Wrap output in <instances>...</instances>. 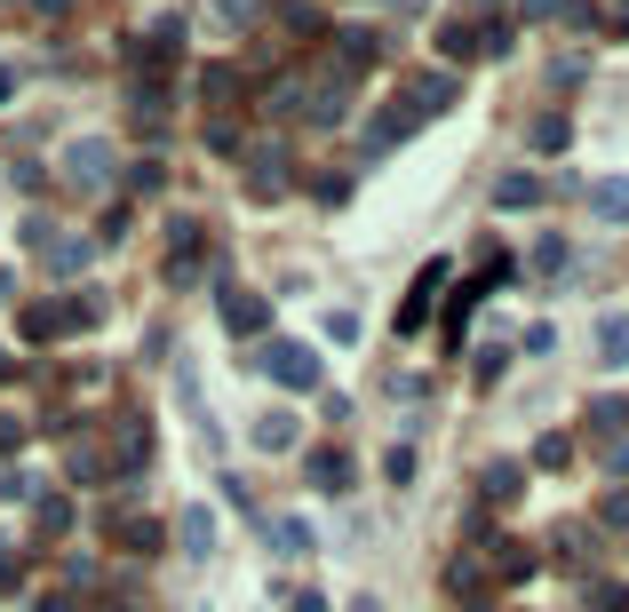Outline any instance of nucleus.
<instances>
[{"label": "nucleus", "mask_w": 629, "mask_h": 612, "mask_svg": "<svg viewBox=\"0 0 629 612\" xmlns=\"http://www.w3.org/2000/svg\"><path fill=\"white\" fill-rule=\"evenodd\" d=\"M128 183H136V191H168V167H159V159H136V167H128Z\"/></svg>", "instance_id": "obj_32"}, {"label": "nucleus", "mask_w": 629, "mask_h": 612, "mask_svg": "<svg viewBox=\"0 0 629 612\" xmlns=\"http://www.w3.org/2000/svg\"><path fill=\"white\" fill-rule=\"evenodd\" d=\"M255 446L263 454H295V414H255Z\"/></svg>", "instance_id": "obj_19"}, {"label": "nucleus", "mask_w": 629, "mask_h": 612, "mask_svg": "<svg viewBox=\"0 0 629 612\" xmlns=\"http://www.w3.org/2000/svg\"><path fill=\"white\" fill-rule=\"evenodd\" d=\"M598 350L606 366H629V319H598Z\"/></svg>", "instance_id": "obj_24"}, {"label": "nucleus", "mask_w": 629, "mask_h": 612, "mask_svg": "<svg viewBox=\"0 0 629 612\" xmlns=\"http://www.w3.org/2000/svg\"><path fill=\"white\" fill-rule=\"evenodd\" d=\"M589 215H598V223H629V176H621V183H598V191H589Z\"/></svg>", "instance_id": "obj_21"}, {"label": "nucleus", "mask_w": 629, "mask_h": 612, "mask_svg": "<svg viewBox=\"0 0 629 612\" xmlns=\"http://www.w3.org/2000/svg\"><path fill=\"white\" fill-rule=\"evenodd\" d=\"M88 255H96L88 240H48V255H41V263L56 270V279H80V270H88Z\"/></svg>", "instance_id": "obj_17"}, {"label": "nucleus", "mask_w": 629, "mask_h": 612, "mask_svg": "<svg viewBox=\"0 0 629 612\" xmlns=\"http://www.w3.org/2000/svg\"><path fill=\"white\" fill-rule=\"evenodd\" d=\"M16 581H24V565H16V557H9V549H0V597H9V589H16Z\"/></svg>", "instance_id": "obj_40"}, {"label": "nucleus", "mask_w": 629, "mask_h": 612, "mask_svg": "<svg viewBox=\"0 0 629 612\" xmlns=\"http://www.w3.org/2000/svg\"><path fill=\"white\" fill-rule=\"evenodd\" d=\"M454 96H462L454 73H415V80H407V104H415V112H446Z\"/></svg>", "instance_id": "obj_10"}, {"label": "nucleus", "mask_w": 629, "mask_h": 612, "mask_svg": "<svg viewBox=\"0 0 629 612\" xmlns=\"http://www.w3.org/2000/svg\"><path fill=\"white\" fill-rule=\"evenodd\" d=\"M494 208H542V183L534 176H503L494 183Z\"/></svg>", "instance_id": "obj_22"}, {"label": "nucleus", "mask_w": 629, "mask_h": 612, "mask_svg": "<svg viewBox=\"0 0 629 612\" xmlns=\"http://www.w3.org/2000/svg\"><path fill=\"white\" fill-rule=\"evenodd\" d=\"M415 120H422V112L407 104V96H399V104H383V112H375L367 127H358V152H367V159H383V152H399L407 135H415Z\"/></svg>", "instance_id": "obj_4"}, {"label": "nucleus", "mask_w": 629, "mask_h": 612, "mask_svg": "<svg viewBox=\"0 0 629 612\" xmlns=\"http://www.w3.org/2000/svg\"><path fill=\"white\" fill-rule=\"evenodd\" d=\"M566 263H574V247H566V240H542V247H534V270H550V279H558Z\"/></svg>", "instance_id": "obj_31"}, {"label": "nucleus", "mask_w": 629, "mask_h": 612, "mask_svg": "<svg viewBox=\"0 0 629 612\" xmlns=\"http://www.w3.org/2000/svg\"><path fill=\"white\" fill-rule=\"evenodd\" d=\"M9 96H16V73H0V104H9Z\"/></svg>", "instance_id": "obj_43"}, {"label": "nucleus", "mask_w": 629, "mask_h": 612, "mask_svg": "<svg viewBox=\"0 0 629 612\" xmlns=\"http://www.w3.org/2000/svg\"><path fill=\"white\" fill-rule=\"evenodd\" d=\"M208 152H223V159L240 152V120H231V112H216V120H208Z\"/></svg>", "instance_id": "obj_29"}, {"label": "nucleus", "mask_w": 629, "mask_h": 612, "mask_svg": "<svg viewBox=\"0 0 629 612\" xmlns=\"http://www.w3.org/2000/svg\"><path fill=\"white\" fill-rule=\"evenodd\" d=\"M200 96H208V112H231V96H240V73H231V64H208V73H200Z\"/></svg>", "instance_id": "obj_20"}, {"label": "nucleus", "mask_w": 629, "mask_h": 612, "mask_svg": "<svg viewBox=\"0 0 629 612\" xmlns=\"http://www.w3.org/2000/svg\"><path fill=\"white\" fill-rule=\"evenodd\" d=\"M534 461H542V469H566V461H574V437H558V430H550L542 446H534Z\"/></svg>", "instance_id": "obj_30"}, {"label": "nucleus", "mask_w": 629, "mask_h": 612, "mask_svg": "<svg viewBox=\"0 0 629 612\" xmlns=\"http://www.w3.org/2000/svg\"><path fill=\"white\" fill-rule=\"evenodd\" d=\"M176 541H184V557H191V565H200V557H216V518H208L200 501H191L184 518H176Z\"/></svg>", "instance_id": "obj_11"}, {"label": "nucleus", "mask_w": 629, "mask_h": 612, "mask_svg": "<svg viewBox=\"0 0 629 612\" xmlns=\"http://www.w3.org/2000/svg\"><path fill=\"white\" fill-rule=\"evenodd\" d=\"M64 525H73V501L48 493V501H41V533H64Z\"/></svg>", "instance_id": "obj_33"}, {"label": "nucleus", "mask_w": 629, "mask_h": 612, "mask_svg": "<svg viewBox=\"0 0 629 612\" xmlns=\"http://www.w3.org/2000/svg\"><path fill=\"white\" fill-rule=\"evenodd\" d=\"M287 612H327V597H319V589H304V597H295Z\"/></svg>", "instance_id": "obj_42"}, {"label": "nucleus", "mask_w": 629, "mask_h": 612, "mask_svg": "<svg viewBox=\"0 0 629 612\" xmlns=\"http://www.w3.org/2000/svg\"><path fill=\"white\" fill-rule=\"evenodd\" d=\"M255 366L272 374L279 390H319V350H304V343H263Z\"/></svg>", "instance_id": "obj_3"}, {"label": "nucleus", "mask_w": 629, "mask_h": 612, "mask_svg": "<svg viewBox=\"0 0 629 612\" xmlns=\"http://www.w3.org/2000/svg\"><path fill=\"white\" fill-rule=\"evenodd\" d=\"M16 437H24V422H9V414H0V454H16Z\"/></svg>", "instance_id": "obj_41"}, {"label": "nucleus", "mask_w": 629, "mask_h": 612, "mask_svg": "<svg viewBox=\"0 0 629 612\" xmlns=\"http://www.w3.org/2000/svg\"><path fill=\"white\" fill-rule=\"evenodd\" d=\"M518 486H526L518 461H494V469H486V493H494V501H518Z\"/></svg>", "instance_id": "obj_26"}, {"label": "nucleus", "mask_w": 629, "mask_h": 612, "mask_svg": "<svg viewBox=\"0 0 629 612\" xmlns=\"http://www.w3.org/2000/svg\"><path fill=\"white\" fill-rule=\"evenodd\" d=\"M279 16H287V32H304V41H311V32H327V16L311 9V0H287V9H279Z\"/></svg>", "instance_id": "obj_28"}, {"label": "nucleus", "mask_w": 629, "mask_h": 612, "mask_svg": "<svg viewBox=\"0 0 629 612\" xmlns=\"http://www.w3.org/2000/svg\"><path fill=\"white\" fill-rule=\"evenodd\" d=\"M351 612H383V604H375V597H358V604H351Z\"/></svg>", "instance_id": "obj_44"}, {"label": "nucleus", "mask_w": 629, "mask_h": 612, "mask_svg": "<svg viewBox=\"0 0 629 612\" xmlns=\"http://www.w3.org/2000/svg\"><path fill=\"white\" fill-rule=\"evenodd\" d=\"M478 581H486V565H478V557H454V565H446V589H454V597H471Z\"/></svg>", "instance_id": "obj_27"}, {"label": "nucleus", "mask_w": 629, "mask_h": 612, "mask_svg": "<svg viewBox=\"0 0 629 612\" xmlns=\"http://www.w3.org/2000/svg\"><path fill=\"white\" fill-rule=\"evenodd\" d=\"M439 287H446V255H430V263L415 270L407 302H399V334H422V319H430V302H439Z\"/></svg>", "instance_id": "obj_6"}, {"label": "nucleus", "mask_w": 629, "mask_h": 612, "mask_svg": "<svg viewBox=\"0 0 629 612\" xmlns=\"http://www.w3.org/2000/svg\"><path fill=\"white\" fill-rule=\"evenodd\" d=\"M216 302H223V326H231V334H263V326H272V302L247 294V287H231V279H223Z\"/></svg>", "instance_id": "obj_8"}, {"label": "nucleus", "mask_w": 629, "mask_h": 612, "mask_svg": "<svg viewBox=\"0 0 629 612\" xmlns=\"http://www.w3.org/2000/svg\"><path fill=\"white\" fill-rule=\"evenodd\" d=\"M272 541H279V557H311V525L304 518H272Z\"/></svg>", "instance_id": "obj_23"}, {"label": "nucleus", "mask_w": 629, "mask_h": 612, "mask_svg": "<svg viewBox=\"0 0 629 612\" xmlns=\"http://www.w3.org/2000/svg\"><path fill=\"white\" fill-rule=\"evenodd\" d=\"M64 176H73L80 191H104V183L120 176V159H112L104 135H73V144H64Z\"/></svg>", "instance_id": "obj_2"}, {"label": "nucleus", "mask_w": 629, "mask_h": 612, "mask_svg": "<svg viewBox=\"0 0 629 612\" xmlns=\"http://www.w3.org/2000/svg\"><path fill=\"white\" fill-rule=\"evenodd\" d=\"M128 112H136V135H152V144L168 135V104H159V88H152V80L128 88Z\"/></svg>", "instance_id": "obj_12"}, {"label": "nucleus", "mask_w": 629, "mask_h": 612, "mask_svg": "<svg viewBox=\"0 0 629 612\" xmlns=\"http://www.w3.org/2000/svg\"><path fill=\"white\" fill-rule=\"evenodd\" d=\"M375 56H383V41H375V32L343 24V32H335V64H327V73H335V88H343V80H358V73H367Z\"/></svg>", "instance_id": "obj_7"}, {"label": "nucleus", "mask_w": 629, "mask_h": 612, "mask_svg": "<svg viewBox=\"0 0 629 612\" xmlns=\"http://www.w3.org/2000/svg\"><path fill=\"white\" fill-rule=\"evenodd\" d=\"M96 319H104L96 294H80V302H32V311H24V343H64V334H80Z\"/></svg>", "instance_id": "obj_1"}, {"label": "nucleus", "mask_w": 629, "mask_h": 612, "mask_svg": "<svg viewBox=\"0 0 629 612\" xmlns=\"http://www.w3.org/2000/svg\"><path fill=\"white\" fill-rule=\"evenodd\" d=\"M295 112H304L311 127H335L343 120V88H304V104H295Z\"/></svg>", "instance_id": "obj_18"}, {"label": "nucleus", "mask_w": 629, "mask_h": 612, "mask_svg": "<svg viewBox=\"0 0 629 612\" xmlns=\"http://www.w3.org/2000/svg\"><path fill=\"white\" fill-rule=\"evenodd\" d=\"M589 612H629V589H614V581H598V589H589Z\"/></svg>", "instance_id": "obj_34"}, {"label": "nucleus", "mask_w": 629, "mask_h": 612, "mask_svg": "<svg viewBox=\"0 0 629 612\" xmlns=\"http://www.w3.org/2000/svg\"><path fill=\"white\" fill-rule=\"evenodd\" d=\"M112 533H120L128 557H152L159 541H168V525H159V518H112Z\"/></svg>", "instance_id": "obj_14"}, {"label": "nucleus", "mask_w": 629, "mask_h": 612, "mask_svg": "<svg viewBox=\"0 0 629 612\" xmlns=\"http://www.w3.org/2000/svg\"><path fill=\"white\" fill-rule=\"evenodd\" d=\"M606 469H614V478H629V437H614V446H606Z\"/></svg>", "instance_id": "obj_38"}, {"label": "nucleus", "mask_w": 629, "mask_h": 612, "mask_svg": "<svg viewBox=\"0 0 629 612\" xmlns=\"http://www.w3.org/2000/svg\"><path fill=\"white\" fill-rule=\"evenodd\" d=\"M327 343H358V319L351 311H327Z\"/></svg>", "instance_id": "obj_36"}, {"label": "nucleus", "mask_w": 629, "mask_h": 612, "mask_svg": "<svg viewBox=\"0 0 629 612\" xmlns=\"http://www.w3.org/2000/svg\"><path fill=\"white\" fill-rule=\"evenodd\" d=\"M304 478H311L319 493H343V486H351V454H335V446H319V454L304 461Z\"/></svg>", "instance_id": "obj_13"}, {"label": "nucleus", "mask_w": 629, "mask_h": 612, "mask_svg": "<svg viewBox=\"0 0 629 612\" xmlns=\"http://www.w3.org/2000/svg\"><path fill=\"white\" fill-rule=\"evenodd\" d=\"M574 144V127H566V112H550V120H534V152H566Z\"/></svg>", "instance_id": "obj_25"}, {"label": "nucleus", "mask_w": 629, "mask_h": 612, "mask_svg": "<svg viewBox=\"0 0 629 612\" xmlns=\"http://www.w3.org/2000/svg\"><path fill=\"white\" fill-rule=\"evenodd\" d=\"M598 518H606V525H629V493H606V501H598Z\"/></svg>", "instance_id": "obj_37"}, {"label": "nucleus", "mask_w": 629, "mask_h": 612, "mask_svg": "<svg viewBox=\"0 0 629 612\" xmlns=\"http://www.w3.org/2000/svg\"><path fill=\"white\" fill-rule=\"evenodd\" d=\"M478 9H486V0H478Z\"/></svg>", "instance_id": "obj_45"}, {"label": "nucleus", "mask_w": 629, "mask_h": 612, "mask_svg": "<svg viewBox=\"0 0 629 612\" xmlns=\"http://www.w3.org/2000/svg\"><path fill=\"white\" fill-rule=\"evenodd\" d=\"M216 16H223V24H255L263 0H216Z\"/></svg>", "instance_id": "obj_35"}, {"label": "nucleus", "mask_w": 629, "mask_h": 612, "mask_svg": "<svg viewBox=\"0 0 629 612\" xmlns=\"http://www.w3.org/2000/svg\"><path fill=\"white\" fill-rule=\"evenodd\" d=\"M176 398H184V422H191V437H200V454H223V430H216L208 398H200V374H191V358H176Z\"/></svg>", "instance_id": "obj_5"}, {"label": "nucleus", "mask_w": 629, "mask_h": 612, "mask_svg": "<svg viewBox=\"0 0 629 612\" xmlns=\"http://www.w3.org/2000/svg\"><path fill=\"white\" fill-rule=\"evenodd\" d=\"M439 56H446V64L478 56V24H471V16H446V24H439Z\"/></svg>", "instance_id": "obj_16"}, {"label": "nucleus", "mask_w": 629, "mask_h": 612, "mask_svg": "<svg viewBox=\"0 0 629 612\" xmlns=\"http://www.w3.org/2000/svg\"><path fill=\"white\" fill-rule=\"evenodd\" d=\"M558 9H566V0H526V24H550Z\"/></svg>", "instance_id": "obj_39"}, {"label": "nucleus", "mask_w": 629, "mask_h": 612, "mask_svg": "<svg viewBox=\"0 0 629 612\" xmlns=\"http://www.w3.org/2000/svg\"><path fill=\"white\" fill-rule=\"evenodd\" d=\"M144 461H152V422H144V414H128V422H120V469L136 478Z\"/></svg>", "instance_id": "obj_15"}, {"label": "nucleus", "mask_w": 629, "mask_h": 612, "mask_svg": "<svg viewBox=\"0 0 629 612\" xmlns=\"http://www.w3.org/2000/svg\"><path fill=\"white\" fill-rule=\"evenodd\" d=\"M247 191H255V199H279V191H287V152H279V144H255V152H247Z\"/></svg>", "instance_id": "obj_9"}]
</instances>
